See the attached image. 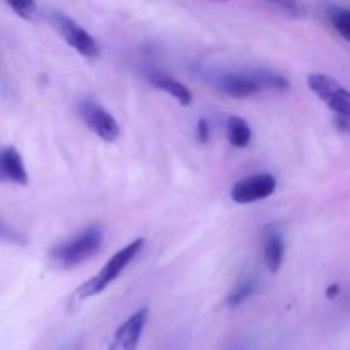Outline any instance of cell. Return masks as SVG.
Returning <instances> with one entry per match:
<instances>
[{"instance_id":"cell-1","label":"cell","mask_w":350,"mask_h":350,"mask_svg":"<svg viewBox=\"0 0 350 350\" xmlns=\"http://www.w3.org/2000/svg\"><path fill=\"white\" fill-rule=\"evenodd\" d=\"M103 239H105L103 229L99 226H91L75 238L55 246L50 252L51 262L58 269H74V267L88 262L91 256H94L101 250Z\"/></svg>"},{"instance_id":"cell-2","label":"cell","mask_w":350,"mask_h":350,"mask_svg":"<svg viewBox=\"0 0 350 350\" xmlns=\"http://www.w3.org/2000/svg\"><path fill=\"white\" fill-rule=\"evenodd\" d=\"M144 245H146V239L139 238L135 239V241L129 243V245H126L125 248L120 250V252H116L115 255L101 267V270H99L94 277H91L88 282H84L79 287V299H88V297L99 296L103 291L108 289V287L122 275L123 270L132 263V260L139 255V252L144 248Z\"/></svg>"},{"instance_id":"cell-3","label":"cell","mask_w":350,"mask_h":350,"mask_svg":"<svg viewBox=\"0 0 350 350\" xmlns=\"http://www.w3.org/2000/svg\"><path fill=\"white\" fill-rule=\"evenodd\" d=\"M311 91L332 109L335 125L340 132H350V91L337 79L325 74H311L308 77Z\"/></svg>"},{"instance_id":"cell-4","label":"cell","mask_w":350,"mask_h":350,"mask_svg":"<svg viewBox=\"0 0 350 350\" xmlns=\"http://www.w3.org/2000/svg\"><path fill=\"white\" fill-rule=\"evenodd\" d=\"M207 81L217 91L231 98H248L263 89L260 68L253 72H212L207 75Z\"/></svg>"},{"instance_id":"cell-5","label":"cell","mask_w":350,"mask_h":350,"mask_svg":"<svg viewBox=\"0 0 350 350\" xmlns=\"http://www.w3.org/2000/svg\"><path fill=\"white\" fill-rule=\"evenodd\" d=\"M50 21L68 46H72L75 51H79L82 57H98V41H96L81 24H77L74 19H70V17L65 16V14L62 12L51 14Z\"/></svg>"},{"instance_id":"cell-6","label":"cell","mask_w":350,"mask_h":350,"mask_svg":"<svg viewBox=\"0 0 350 350\" xmlns=\"http://www.w3.org/2000/svg\"><path fill=\"white\" fill-rule=\"evenodd\" d=\"M277 180L270 173H260L246 176L234 183L231 190V198L236 204H253L263 200L275 191Z\"/></svg>"},{"instance_id":"cell-7","label":"cell","mask_w":350,"mask_h":350,"mask_svg":"<svg viewBox=\"0 0 350 350\" xmlns=\"http://www.w3.org/2000/svg\"><path fill=\"white\" fill-rule=\"evenodd\" d=\"M79 111H81V116L88 129H91L99 139L106 140V142H115L120 137L118 122L96 101H91V99L82 101L79 106Z\"/></svg>"},{"instance_id":"cell-8","label":"cell","mask_w":350,"mask_h":350,"mask_svg":"<svg viewBox=\"0 0 350 350\" xmlns=\"http://www.w3.org/2000/svg\"><path fill=\"white\" fill-rule=\"evenodd\" d=\"M149 320V308H140L133 314H130L113 335L109 350H137L142 338L144 328Z\"/></svg>"},{"instance_id":"cell-9","label":"cell","mask_w":350,"mask_h":350,"mask_svg":"<svg viewBox=\"0 0 350 350\" xmlns=\"http://www.w3.org/2000/svg\"><path fill=\"white\" fill-rule=\"evenodd\" d=\"M27 170L16 147H0V183L27 185Z\"/></svg>"},{"instance_id":"cell-10","label":"cell","mask_w":350,"mask_h":350,"mask_svg":"<svg viewBox=\"0 0 350 350\" xmlns=\"http://www.w3.org/2000/svg\"><path fill=\"white\" fill-rule=\"evenodd\" d=\"M286 256V243L282 234L275 228H270L263 236V260L267 269L272 273H277L284 263Z\"/></svg>"},{"instance_id":"cell-11","label":"cell","mask_w":350,"mask_h":350,"mask_svg":"<svg viewBox=\"0 0 350 350\" xmlns=\"http://www.w3.org/2000/svg\"><path fill=\"white\" fill-rule=\"evenodd\" d=\"M150 84L156 85L157 89H163L170 96H173L181 106H190L193 101V94L190 89L183 84V82L176 81V79L170 77V75L163 74V72H150L149 74Z\"/></svg>"},{"instance_id":"cell-12","label":"cell","mask_w":350,"mask_h":350,"mask_svg":"<svg viewBox=\"0 0 350 350\" xmlns=\"http://www.w3.org/2000/svg\"><path fill=\"white\" fill-rule=\"evenodd\" d=\"M228 139L231 146L238 147V149H245L252 142V129L246 123V120L239 118V116H231L228 120Z\"/></svg>"},{"instance_id":"cell-13","label":"cell","mask_w":350,"mask_h":350,"mask_svg":"<svg viewBox=\"0 0 350 350\" xmlns=\"http://www.w3.org/2000/svg\"><path fill=\"white\" fill-rule=\"evenodd\" d=\"M255 289H256V282L252 275L241 277V279L236 282V286L232 287L231 293H229L228 301H226V303H228V306L231 308L239 306V304L245 303V301L255 293Z\"/></svg>"},{"instance_id":"cell-14","label":"cell","mask_w":350,"mask_h":350,"mask_svg":"<svg viewBox=\"0 0 350 350\" xmlns=\"http://www.w3.org/2000/svg\"><path fill=\"white\" fill-rule=\"evenodd\" d=\"M328 17H330L334 29L350 43V9L347 7H332Z\"/></svg>"},{"instance_id":"cell-15","label":"cell","mask_w":350,"mask_h":350,"mask_svg":"<svg viewBox=\"0 0 350 350\" xmlns=\"http://www.w3.org/2000/svg\"><path fill=\"white\" fill-rule=\"evenodd\" d=\"M7 5L14 10L19 17L27 21H33L38 17V5L29 0H19V2H9Z\"/></svg>"},{"instance_id":"cell-16","label":"cell","mask_w":350,"mask_h":350,"mask_svg":"<svg viewBox=\"0 0 350 350\" xmlns=\"http://www.w3.org/2000/svg\"><path fill=\"white\" fill-rule=\"evenodd\" d=\"M197 137L200 142H207L208 137H211V126H208L207 120H200L197 123Z\"/></svg>"},{"instance_id":"cell-17","label":"cell","mask_w":350,"mask_h":350,"mask_svg":"<svg viewBox=\"0 0 350 350\" xmlns=\"http://www.w3.org/2000/svg\"><path fill=\"white\" fill-rule=\"evenodd\" d=\"M279 7L282 10H287V12H289V16H294V17H297V16H303V10H301V5L299 3H279Z\"/></svg>"},{"instance_id":"cell-18","label":"cell","mask_w":350,"mask_h":350,"mask_svg":"<svg viewBox=\"0 0 350 350\" xmlns=\"http://www.w3.org/2000/svg\"><path fill=\"white\" fill-rule=\"evenodd\" d=\"M338 293V286H330V289H328V297H335V294Z\"/></svg>"},{"instance_id":"cell-19","label":"cell","mask_w":350,"mask_h":350,"mask_svg":"<svg viewBox=\"0 0 350 350\" xmlns=\"http://www.w3.org/2000/svg\"><path fill=\"white\" fill-rule=\"evenodd\" d=\"M65 350H81V345H72V347H68V349H65Z\"/></svg>"}]
</instances>
